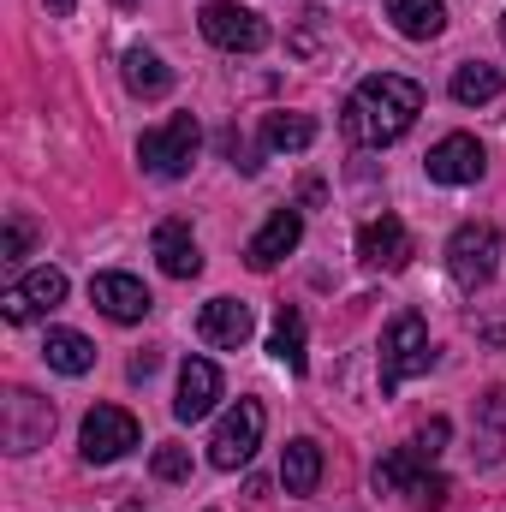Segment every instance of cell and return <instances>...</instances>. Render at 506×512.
I'll list each match as a JSON object with an SVG mask.
<instances>
[{"label": "cell", "instance_id": "24", "mask_svg": "<svg viewBox=\"0 0 506 512\" xmlns=\"http://www.w3.org/2000/svg\"><path fill=\"white\" fill-rule=\"evenodd\" d=\"M310 143H316V120L310 114H268L262 120V149H274V155H298Z\"/></svg>", "mask_w": 506, "mask_h": 512}, {"label": "cell", "instance_id": "4", "mask_svg": "<svg viewBox=\"0 0 506 512\" xmlns=\"http://www.w3.org/2000/svg\"><path fill=\"white\" fill-rule=\"evenodd\" d=\"M501 268V233L483 227V221H465L453 239H447V274L459 292H483Z\"/></svg>", "mask_w": 506, "mask_h": 512}, {"label": "cell", "instance_id": "10", "mask_svg": "<svg viewBox=\"0 0 506 512\" xmlns=\"http://www.w3.org/2000/svg\"><path fill=\"white\" fill-rule=\"evenodd\" d=\"M429 179L435 185H477L483 179V143L471 137V131H447L435 149H429Z\"/></svg>", "mask_w": 506, "mask_h": 512}, {"label": "cell", "instance_id": "23", "mask_svg": "<svg viewBox=\"0 0 506 512\" xmlns=\"http://www.w3.org/2000/svg\"><path fill=\"white\" fill-rule=\"evenodd\" d=\"M268 352L292 370V376H304L310 370V352H304V316L292 310V304H280V316H274V334H268Z\"/></svg>", "mask_w": 506, "mask_h": 512}, {"label": "cell", "instance_id": "2", "mask_svg": "<svg viewBox=\"0 0 506 512\" xmlns=\"http://www.w3.org/2000/svg\"><path fill=\"white\" fill-rule=\"evenodd\" d=\"M429 364H435L429 322H423L417 310H399V316L387 322V334H381V370H376L381 393H399L411 376H429Z\"/></svg>", "mask_w": 506, "mask_h": 512}, {"label": "cell", "instance_id": "3", "mask_svg": "<svg viewBox=\"0 0 506 512\" xmlns=\"http://www.w3.org/2000/svg\"><path fill=\"white\" fill-rule=\"evenodd\" d=\"M197 149H203L197 114H173V120H161L155 131L137 137V161H143V173H155V179H185L191 161H197Z\"/></svg>", "mask_w": 506, "mask_h": 512}, {"label": "cell", "instance_id": "31", "mask_svg": "<svg viewBox=\"0 0 506 512\" xmlns=\"http://www.w3.org/2000/svg\"><path fill=\"white\" fill-rule=\"evenodd\" d=\"M48 12H54V18H72V12H78V0H48Z\"/></svg>", "mask_w": 506, "mask_h": 512}, {"label": "cell", "instance_id": "12", "mask_svg": "<svg viewBox=\"0 0 506 512\" xmlns=\"http://www.w3.org/2000/svg\"><path fill=\"white\" fill-rule=\"evenodd\" d=\"M358 256H364V268H381V274L405 268V262H411V233H405V221H399V215L364 221V227H358Z\"/></svg>", "mask_w": 506, "mask_h": 512}, {"label": "cell", "instance_id": "19", "mask_svg": "<svg viewBox=\"0 0 506 512\" xmlns=\"http://www.w3.org/2000/svg\"><path fill=\"white\" fill-rule=\"evenodd\" d=\"M42 358H48V370H60V376H90V370H96V346H90L78 328H48Z\"/></svg>", "mask_w": 506, "mask_h": 512}, {"label": "cell", "instance_id": "20", "mask_svg": "<svg viewBox=\"0 0 506 512\" xmlns=\"http://www.w3.org/2000/svg\"><path fill=\"white\" fill-rule=\"evenodd\" d=\"M126 90L143 96V102H161L173 90V66L155 48H126Z\"/></svg>", "mask_w": 506, "mask_h": 512}, {"label": "cell", "instance_id": "28", "mask_svg": "<svg viewBox=\"0 0 506 512\" xmlns=\"http://www.w3.org/2000/svg\"><path fill=\"white\" fill-rule=\"evenodd\" d=\"M447 495H453V483H447V477H435V471H423V477L411 483V495H405V501H411V507H423V512H435V507H447Z\"/></svg>", "mask_w": 506, "mask_h": 512}, {"label": "cell", "instance_id": "5", "mask_svg": "<svg viewBox=\"0 0 506 512\" xmlns=\"http://www.w3.org/2000/svg\"><path fill=\"white\" fill-rule=\"evenodd\" d=\"M262 429H268L262 399H239V405L215 423V435H209V465H215V471H245L256 459V447H262Z\"/></svg>", "mask_w": 506, "mask_h": 512}, {"label": "cell", "instance_id": "33", "mask_svg": "<svg viewBox=\"0 0 506 512\" xmlns=\"http://www.w3.org/2000/svg\"><path fill=\"white\" fill-rule=\"evenodd\" d=\"M114 6H137V0H114Z\"/></svg>", "mask_w": 506, "mask_h": 512}, {"label": "cell", "instance_id": "7", "mask_svg": "<svg viewBox=\"0 0 506 512\" xmlns=\"http://www.w3.org/2000/svg\"><path fill=\"white\" fill-rule=\"evenodd\" d=\"M197 24H203V36H209L221 54H256V48H268V24L256 18L251 6L209 0V6L197 12Z\"/></svg>", "mask_w": 506, "mask_h": 512}, {"label": "cell", "instance_id": "11", "mask_svg": "<svg viewBox=\"0 0 506 512\" xmlns=\"http://www.w3.org/2000/svg\"><path fill=\"white\" fill-rule=\"evenodd\" d=\"M90 304H96L102 316H114V322H143V316L155 310L149 286H143L137 274H120V268H108V274L90 280Z\"/></svg>", "mask_w": 506, "mask_h": 512}, {"label": "cell", "instance_id": "30", "mask_svg": "<svg viewBox=\"0 0 506 512\" xmlns=\"http://www.w3.org/2000/svg\"><path fill=\"white\" fill-rule=\"evenodd\" d=\"M149 376H155V352H137L131 358V382H149Z\"/></svg>", "mask_w": 506, "mask_h": 512}, {"label": "cell", "instance_id": "15", "mask_svg": "<svg viewBox=\"0 0 506 512\" xmlns=\"http://www.w3.org/2000/svg\"><path fill=\"white\" fill-rule=\"evenodd\" d=\"M215 399H221V370H215L209 358H185V370H179V399H173V417H179V423H203V417L215 411Z\"/></svg>", "mask_w": 506, "mask_h": 512}, {"label": "cell", "instance_id": "27", "mask_svg": "<svg viewBox=\"0 0 506 512\" xmlns=\"http://www.w3.org/2000/svg\"><path fill=\"white\" fill-rule=\"evenodd\" d=\"M447 435H453V423H447V417H429V423L417 429V441H411V447H417V459H423V465H435V459L447 453Z\"/></svg>", "mask_w": 506, "mask_h": 512}, {"label": "cell", "instance_id": "29", "mask_svg": "<svg viewBox=\"0 0 506 512\" xmlns=\"http://www.w3.org/2000/svg\"><path fill=\"white\" fill-rule=\"evenodd\" d=\"M30 239H36V227H30L24 215H6V239H0V256H6V262H24Z\"/></svg>", "mask_w": 506, "mask_h": 512}, {"label": "cell", "instance_id": "6", "mask_svg": "<svg viewBox=\"0 0 506 512\" xmlns=\"http://www.w3.org/2000/svg\"><path fill=\"white\" fill-rule=\"evenodd\" d=\"M48 435H54V405L42 393H30V387H6V399H0V441H6V453L24 459V453L48 447Z\"/></svg>", "mask_w": 506, "mask_h": 512}, {"label": "cell", "instance_id": "25", "mask_svg": "<svg viewBox=\"0 0 506 512\" xmlns=\"http://www.w3.org/2000/svg\"><path fill=\"white\" fill-rule=\"evenodd\" d=\"M423 471H429V465L417 459V447H393V453L376 465V489L381 495H411V483H417Z\"/></svg>", "mask_w": 506, "mask_h": 512}, {"label": "cell", "instance_id": "13", "mask_svg": "<svg viewBox=\"0 0 506 512\" xmlns=\"http://www.w3.org/2000/svg\"><path fill=\"white\" fill-rule=\"evenodd\" d=\"M256 316L245 298H209L203 304V316H197V334H203V346H221V352H239L245 340H251Z\"/></svg>", "mask_w": 506, "mask_h": 512}, {"label": "cell", "instance_id": "22", "mask_svg": "<svg viewBox=\"0 0 506 512\" xmlns=\"http://www.w3.org/2000/svg\"><path fill=\"white\" fill-rule=\"evenodd\" d=\"M280 483H286V495H316V483H322V447L316 441H286V453H280Z\"/></svg>", "mask_w": 506, "mask_h": 512}, {"label": "cell", "instance_id": "14", "mask_svg": "<svg viewBox=\"0 0 506 512\" xmlns=\"http://www.w3.org/2000/svg\"><path fill=\"white\" fill-rule=\"evenodd\" d=\"M298 239H304V215H298V209H274V215L262 221V233L245 245V262H251L256 274H268L280 256L298 251Z\"/></svg>", "mask_w": 506, "mask_h": 512}, {"label": "cell", "instance_id": "8", "mask_svg": "<svg viewBox=\"0 0 506 512\" xmlns=\"http://www.w3.org/2000/svg\"><path fill=\"white\" fill-rule=\"evenodd\" d=\"M54 304H66V274L60 268H30V274H18L6 292H0V316L6 322H30V316H42V310H54Z\"/></svg>", "mask_w": 506, "mask_h": 512}, {"label": "cell", "instance_id": "17", "mask_svg": "<svg viewBox=\"0 0 506 512\" xmlns=\"http://www.w3.org/2000/svg\"><path fill=\"white\" fill-rule=\"evenodd\" d=\"M471 453H477V465H501L506 459V387H489V393L477 399Z\"/></svg>", "mask_w": 506, "mask_h": 512}, {"label": "cell", "instance_id": "21", "mask_svg": "<svg viewBox=\"0 0 506 512\" xmlns=\"http://www.w3.org/2000/svg\"><path fill=\"white\" fill-rule=\"evenodd\" d=\"M447 90H453V102H459V108H483V102H495V96L506 90V72H501V66H489V60H465V66L453 72V84H447Z\"/></svg>", "mask_w": 506, "mask_h": 512}, {"label": "cell", "instance_id": "18", "mask_svg": "<svg viewBox=\"0 0 506 512\" xmlns=\"http://www.w3.org/2000/svg\"><path fill=\"white\" fill-rule=\"evenodd\" d=\"M387 18L405 42H435L447 30V0H387Z\"/></svg>", "mask_w": 506, "mask_h": 512}, {"label": "cell", "instance_id": "16", "mask_svg": "<svg viewBox=\"0 0 506 512\" xmlns=\"http://www.w3.org/2000/svg\"><path fill=\"white\" fill-rule=\"evenodd\" d=\"M149 251H155V262H161V274H173V280H191V274L203 268L197 233H191V221H179V215H167V221L155 227Z\"/></svg>", "mask_w": 506, "mask_h": 512}, {"label": "cell", "instance_id": "26", "mask_svg": "<svg viewBox=\"0 0 506 512\" xmlns=\"http://www.w3.org/2000/svg\"><path fill=\"white\" fill-rule=\"evenodd\" d=\"M149 471H155L161 483H185V477H191V453H185L179 441H161L155 459H149Z\"/></svg>", "mask_w": 506, "mask_h": 512}, {"label": "cell", "instance_id": "9", "mask_svg": "<svg viewBox=\"0 0 506 512\" xmlns=\"http://www.w3.org/2000/svg\"><path fill=\"white\" fill-rule=\"evenodd\" d=\"M131 447H137V417L126 405H96L84 417V459L90 465H114V459H126Z\"/></svg>", "mask_w": 506, "mask_h": 512}, {"label": "cell", "instance_id": "1", "mask_svg": "<svg viewBox=\"0 0 506 512\" xmlns=\"http://www.w3.org/2000/svg\"><path fill=\"white\" fill-rule=\"evenodd\" d=\"M417 114H423V84L417 78H405V72H370L346 96L340 131H346L352 149H387V143H399L405 131L417 126Z\"/></svg>", "mask_w": 506, "mask_h": 512}, {"label": "cell", "instance_id": "32", "mask_svg": "<svg viewBox=\"0 0 506 512\" xmlns=\"http://www.w3.org/2000/svg\"><path fill=\"white\" fill-rule=\"evenodd\" d=\"M501 42H506V12H501Z\"/></svg>", "mask_w": 506, "mask_h": 512}]
</instances>
